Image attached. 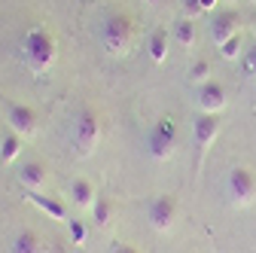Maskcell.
<instances>
[{
	"label": "cell",
	"mask_w": 256,
	"mask_h": 253,
	"mask_svg": "<svg viewBox=\"0 0 256 253\" xmlns=\"http://www.w3.org/2000/svg\"><path fill=\"white\" fill-rule=\"evenodd\" d=\"M192 134H196V146L204 152L220 134V113H198L192 119Z\"/></svg>",
	"instance_id": "ba28073f"
},
{
	"label": "cell",
	"mask_w": 256,
	"mask_h": 253,
	"mask_svg": "<svg viewBox=\"0 0 256 253\" xmlns=\"http://www.w3.org/2000/svg\"><path fill=\"white\" fill-rule=\"evenodd\" d=\"M92 214H94V226L107 229L113 223V202L110 198H98V202L92 204Z\"/></svg>",
	"instance_id": "ac0fdd59"
},
{
	"label": "cell",
	"mask_w": 256,
	"mask_h": 253,
	"mask_svg": "<svg viewBox=\"0 0 256 253\" xmlns=\"http://www.w3.org/2000/svg\"><path fill=\"white\" fill-rule=\"evenodd\" d=\"M226 88H222V82L216 80H208L204 86H198V110L202 113H220L222 107H226Z\"/></svg>",
	"instance_id": "9c48e42d"
},
{
	"label": "cell",
	"mask_w": 256,
	"mask_h": 253,
	"mask_svg": "<svg viewBox=\"0 0 256 253\" xmlns=\"http://www.w3.org/2000/svg\"><path fill=\"white\" fill-rule=\"evenodd\" d=\"M101 40H104V49L110 55H128V49H132L134 43V24L128 16H107L104 28H101Z\"/></svg>",
	"instance_id": "7a4b0ae2"
},
{
	"label": "cell",
	"mask_w": 256,
	"mask_h": 253,
	"mask_svg": "<svg viewBox=\"0 0 256 253\" xmlns=\"http://www.w3.org/2000/svg\"><path fill=\"white\" fill-rule=\"evenodd\" d=\"M216 4H220V0H202V6H204V12H208V10H216Z\"/></svg>",
	"instance_id": "d4e9b609"
},
{
	"label": "cell",
	"mask_w": 256,
	"mask_h": 253,
	"mask_svg": "<svg viewBox=\"0 0 256 253\" xmlns=\"http://www.w3.org/2000/svg\"><path fill=\"white\" fill-rule=\"evenodd\" d=\"M10 253H46V247H43V241H40V235H37V232L24 229V232H18V235L12 238Z\"/></svg>",
	"instance_id": "5bb4252c"
},
{
	"label": "cell",
	"mask_w": 256,
	"mask_h": 253,
	"mask_svg": "<svg viewBox=\"0 0 256 253\" xmlns=\"http://www.w3.org/2000/svg\"><path fill=\"white\" fill-rule=\"evenodd\" d=\"M146 49H150V58L156 61V64H162V61L168 58V30H165V28L152 30V34H150V43H146Z\"/></svg>",
	"instance_id": "9a60e30c"
},
{
	"label": "cell",
	"mask_w": 256,
	"mask_h": 253,
	"mask_svg": "<svg viewBox=\"0 0 256 253\" xmlns=\"http://www.w3.org/2000/svg\"><path fill=\"white\" fill-rule=\"evenodd\" d=\"M244 70H247L250 80H256V46H250V49L244 52Z\"/></svg>",
	"instance_id": "44dd1931"
},
{
	"label": "cell",
	"mask_w": 256,
	"mask_h": 253,
	"mask_svg": "<svg viewBox=\"0 0 256 253\" xmlns=\"http://www.w3.org/2000/svg\"><path fill=\"white\" fill-rule=\"evenodd\" d=\"M229 4H235V0H229Z\"/></svg>",
	"instance_id": "484cf974"
},
{
	"label": "cell",
	"mask_w": 256,
	"mask_h": 253,
	"mask_svg": "<svg viewBox=\"0 0 256 253\" xmlns=\"http://www.w3.org/2000/svg\"><path fill=\"white\" fill-rule=\"evenodd\" d=\"M250 4H256V0H250Z\"/></svg>",
	"instance_id": "4316f807"
},
{
	"label": "cell",
	"mask_w": 256,
	"mask_h": 253,
	"mask_svg": "<svg viewBox=\"0 0 256 253\" xmlns=\"http://www.w3.org/2000/svg\"><path fill=\"white\" fill-rule=\"evenodd\" d=\"M226 196L235 208H250L256 202V174L244 165L232 168L226 177Z\"/></svg>",
	"instance_id": "277c9868"
},
{
	"label": "cell",
	"mask_w": 256,
	"mask_h": 253,
	"mask_svg": "<svg viewBox=\"0 0 256 253\" xmlns=\"http://www.w3.org/2000/svg\"><path fill=\"white\" fill-rule=\"evenodd\" d=\"M98 144H101V122L92 110H82L76 116V125H74V146L86 159V156H92L98 150Z\"/></svg>",
	"instance_id": "5b68a950"
},
{
	"label": "cell",
	"mask_w": 256,
	"mask_h": 253,
	"mask_svg": "<svg viewBox=\"0 0 256 253\" xmlns=\"http://www.w3.org/2000/svg\"><path fill=\"white\" fill-rule=\"evenodd\" d=\"M152 4H156V0H152Z\"/></svg>",
	"instance_id": "83f0119b"
},
{
	"label": "cell",
	"mask_w": 256,
	"mask_h": 253,
	"mask_svg": "<svg viewBox=\"0 0 256 253\" xmlns=\"http://www.w3.org/2000/svg\"><path fill=\"white\" fill-rule=\"evenodd\" d=\"M183 10H186V18H196V16H202V12H204L202 0H183Z\"/></svg>",
	"instance_id": "603a6c76"
},
{
	"label": "cell",
	"mask_w": 256,
	"mask_h": 253,
	"mask_svg": "<svg viewBox=\"0 0 256 253\" xmlns=\"http://www.w3.org/2000/svg\"><path fill=\"white\" fill-rule=\"evenodd\" d=\"M174 40L183 46V49H192L196 46V24H192V18H180L174 24Z\"/></svg>",
	"instance_id": "e0dca14e"
},
{
	"label": "cell",
	"mask_w": 256,
	"mask_h": 253,
	"mask_svg": "<svg viewBox=\"0 0 256 253\" xmlns=\"http://www.w3.org/2000/svg\"><path fill=\"white\" fill-rule=\"evenodd\" d=\"M22 49H24V58L28 64L34 68L37 74L49 70L55 64V55H58V46H55V37L49 34L46 28H30L24 40H22Z\"/></svg>",
	"instance_id": "6da1fadb"
},
{
	"label": "cell",
	"mask_w": 256,
	"mask_h": 253,
	"mask_svg": "<svg viewBox=\"0 0 256 253\" xmlns=\"http://www.w3.org/2000/svg\"><path fill=\"white\" fill-rule=\"evenodd\" d=\"M113 253H140L138 247H132V244H116L113 247Z\"/></svg>",
	"instance_id": "cb8c5ba5"
},
{
	"label": "cell",
	"mask_w": 256,
	"mask_h": 253,
	"mask_svg": "<svg viewBox=\"0 0 256 253\" xmlns=\"http://www.w3.org/2000/svg\"><path fill=\"white\" fill-rule=\"evenodd\" d=\"M238 24H241V16H238L235 10L216 12L214 22H210V37H214V43L220 46V43H226L229 37H235V34H238Z\"/></svg>",
	"instance_id": "30bf717a"
},
{
	"label": "cell",
	"mask_w": 256,
	"mask_h": 253,
	"mask_svg": "<svg viewBox=\"0 0 256 253\" xmlns=\"http://www.w3.org/2000/svg\"><path fill=\"white\" fill-rule=\"evenodd\" d=\"M210 80V61L198 58V61H192V68H189V82L192 86H204Z\"/></svg>",
	"instance_id": "d6986e66"
},
{
	"label": "cell",
	"mask_w": 256,
	"mask_h": 253,
	"mask_svg": "<svg viewBox=\"0 0 256 253\" xmlns=\"http://www.w3.org/2000/svg\"><path fill=\"white\" fill-rule=\"evenodd\" d=\"M146 220H150V226L156 232H171L174 229V220H177V202L174 196H156L146 202Z\"/></svg>",
	"instance_id": "8992f818"
},
{
	"label": "cell",
	"mask_w": 256,
	"mask_h": 253,
	"mask_svg": "<svg viewBox=\"0 0 256 253\" xmlns=\"http://www.w3.org/2000/svg\"><path fill=\"white\" fill-rule=\"evenodd\" d=\"M70 238H74V244H86V226L80 220H70Z\"/></svg>",
	"instance_id": "7402d4cb"
},
{
	"label": "cell",
	"mask_w": 256,
	"mask_h": 253,
	"mask_svg": "<svg viewBox=\"0 0 256 253\" xmlns=\"http://www.w3.org/2000/svg\"><path fill=\"white\" fill-rule=\"evenodd\" d=\"M70 202L80 210H92V204L98 202V192H94V186L86 177H76V180H70Z\"/></svg>",
	"instance_id": "7c38bea8"
},
{
	"label": "cell",
	"mask_w": 256,
	"mask_h": 253,
	"mask_svg": "<svg viewBox=\"0 0 256 253\" xmlns=\"http://www.w3.org/2000/svg\"><path fill=\"white\" fill-rule=\"evenodd\" d=\"M28 202L34 204V208H40L49 220H58V223H70V220H68V208H64L58 198H52V196H43L40 189H28Z\"/></svg>",
	"instance_id": "8fae6325"
},
{
	"label": "cell",
	"mask_w": 256,
	"mask_h": 253,
	"mask_svg": "<svg viewBox=\"0 0 256 253\" xmlns=\"http://www.w3.org/2000/svg\"><path fill=\"white\" fill-rule=\"evenodd\" d=\"M22 140L24 138H18L16 132H10L4 140H0V162H4V165H12L16 162L18 152H22Z\"/></svg>",
	"instance_id": "2e32d148"
},
{
	"label": "cell",
	"mask_w": 256,
	"mask_h": 253,
	"mask_svg": "<svg viewBox=\"0 0 256 253\" xmlns=\"http://www.w3.org/2000/svg\"><path fill=\"white\" fill-rule=\"evenodd\" d=\"M216 49H220V55L226 58V61H235V58H241V30H238L235 37H229L226 43H220Z\"/></svg>",
	"instance_id": "ffe728a7"
},
{
	"label": "cell",
	"mask_w": 256,
	"mask_h": 253,
	"mask_svg": "<svg viewBox=\"0 0 256 253\" xmlns=\"http://www.w3.org/2000/svg\"><path fill=\"white\" fill-rule=\"evenodd\" d=\"M174 150H177V122L165 116L146 132V152L152 162H168Z\"/></svg>",
	"instance_id": "3957f363"
},
{
	"label": "cell",
	"mask_w": 256,
	"mask_h": 253,
	"mask_svg": "<svg viewBox=\"0 0 256 253\" xmlns=\"http://www.w3.org/2000/svg\"><path fill=\"white\" fill-rule=\"evenodd\" d=\"M18 180H22L24 189H43L46 180H49V171H46V165H40V162H24L22 171H18Z\"/></svg>",
	"instance_id": "4fadbf2b"
},
{
	"label": "cell",
	"mask_w": 256,
	"mask_h": 253,
	"mask_svg": "<svg viewBox=\"0 0 256 253\" xmlns=\"http://www.w3.org/2000/svg\"><path fill=\"white\" fill-rule=\"evenodd\" d=\"M6 122L18 138H34V132H37V113L28 104H10L6 107Z\"/></svg>",
	"instance_id": "52a82bcc"
}]
</instances>
